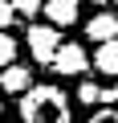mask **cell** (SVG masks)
Listing matches in <instances>:
<instances>
[{"label": "cell", "mask_w": 118, "mask_h": 123, "mask_svg": "<svg viewBox=\"0 0 118 123\" xmlns=\"http://www.w3.org/2000/svg\"><path fill=\"white\" fill-rule=\"evenodd\" d=\"M90 66H98V74H106V78H118V37L98 45V53H94Z\"/></svg>", "instance_id": "52a82bcc"}, {"label": "cell", "mask_w": 118, "mask_h": 123, "mask_svg": "<svg viewBox=\"0 0 118 123\" xmlns=\"http://www.w3.org/2000/svg\"><path fill=\"white\" fill-rule=\"evenodd\" d=\"M12 8H16V17H41L45 0H12Z\"/></svg>", "instance_id": "30bf717a"}, {"label": "cell", "mask_w": 118, "mask_h": 123, "mask_svg": "<svg viewBox=\"0 0 118 123\" xmlns=\"http://www.w3.org/2000/svg\"><path fill=\"white\" fill-rule=\"evenodd\" d=\"M86 37L98 41V45H102V41H114V37H118V12H98V17L86 25Z\"/></svg>", "instance_id": "8992f818"}, {"label": "cell", "mask_w": 118, "mask_h": 123, "mask_svg": "<svg viewBox=\"0 0 118 123\" xmlns=\"http://www.w3.org/2000/svg\"><path fill=\"white\" fill-rule=\"evenodd\" d=\"M94 123H118V115H114V111H106V115H94Z\"/></svg>", "instance_id": "7c38bea8"}, {"label": "cell", "mask_w": 118, "mask_h": 123, "mask_svg": "<svg viewBox=\"0 0 118 123\" xmlns=\"http://www.w3.org/2000/svg\"><path fill=\"white\" fill-rule=\"evenodd\" d=\"M16 21V8H12V0H0V29H8Z\"/></svg>", "instance_id": "8fae6325"}, {"label": "cell", "mask_w": 118, "mask_h": 123, "mask_svg": "<svg viewBox=\"0 0 118 123\" xmlns=\"http://www.w3.org/2000/svg\"><path fill=\"white\" fill-rule=\"evenodd\" d=\"M45 21L49 25H57V29H69V25H77V17H82V0H45Z\"/></svg>", "instance_id": "277c9868"}, {"label": "cell", "mask_w": 118, "mask_h": 123, "mask_svg": "<svg viewBox=\"0 0 118 123\" xmlns=\"http://www.w3.org/2000/svg\"><path fill=\"white\" fill-rule=\"evenodd\" d=\"M21 123H73V107L57 86H29L21 98Z\"/></svg>", "instance_id": "6da1fadb"}, {"label": "cell", "mask_w": 118, "mask_h": 123, "mask_svg": "<svg viewBox=\"0 0 118 123\" xmlns=\"http://www.w3.org/2000/svg\"><path fill=\"white\" fill-rule=\"evenodd\" d=\"M90 4H98V8H110V4H114V0H90Z\"/></svg>", "instance_id": "4fadbf2b"}, {"label": "cell", "mask_w": 118, "mask_h": 123, "mask_svg": "<svg viewBox=\"0 0 118 123\" xmlns=\"http://www.w3.org/2000/svg\"><path fill=\"white\" fill-rule=\"evenodd\" d=\"M114 4H118V0H114Z\"/></svg>", "instance_id": "9a60e30c"}, {"label": "cell", "mask_w": 118, "mask_h": 123, "mask_svg": "<svg viewBox=\"0 0 118 123\" xmlns=\"http://www.w3.org/2000/svg\"><path fill=\"white\" fill-rule=\"evenodd\" d=\"M0 111H4V103H0Z\"/></svg>", "instance_id": "5bb4252c"}, {"label": "cell", "mask_w": 118, "mask_h": 123, "mask_svg": "<svg viewBox=\"0 0 118 123\" xmlns=\"http://www.w3.org/2000/svg\"><path fill=\"white\" fill-rule=\"evenodd\" d=\"M77 103H82V107H98V103H102V86H98V82H82V86H77Z\"/></svg>", "instance_id": "9c48e42d"}, {"label": "cell", "mask_w": 118, "mask_h": 123, "mask_svg": "<svg viewBox=\"0 0 118 123\" xmlns=\"http://www.w3.org/2000/svg\"><path fill=\"white\" fill-rule=\"evenodd\" d=\"M29 33V53L41 62V66H49V62H53V53H57V45H61V33H57V25H29L25 29Z\"/></svg>", "instance_id": "3957f363"}, {"label": "cell", "mask_w": 118, "mask_h": 123, "mask_svg": "<svg viewBox=\"0 0 118 123\" xmlns=\"http://www.w3.org/2000/svg\"><path fill=\"white\" fill-rule=\"evenodd\" d=\"M49 70L61 74V78L86 74V70H90V53H86L77 41H61V45H57V53H53V62H49Z\"/></svg>", "instance_id": "7a4b0ae2"}, {"label": "cell", "mask_w": 118, "mask_h": 123, "mask_svg": "<svg viewBox=\"0 0 118 123\" xmlns=\"http://www.w3.org/2000/svg\"><path fill=\"white\" fill-rule=\"evenodd\" d=\"M29 86H33V70H29V66H16V62H12V66L0 70V90H8V94H25Z\"/></svg>", "instance_id": "5b68a950"}, {"label": "cell", "mask_w": 118, "mask_h": 123, "mask_svg": "<svg viewBox=\"0 0 118 123\" xmlns=\"http://www.w3.org/2000/svg\"><path fill=\"white\" fill-rule=\"evenodd\" d=\"M12 62H16V37L8 29H0V70L12 66Z\"/></svg>", "instance_id": "ba28073f"}]
</instances>
